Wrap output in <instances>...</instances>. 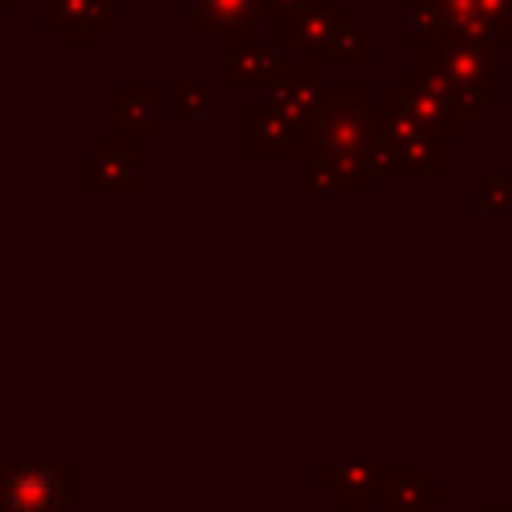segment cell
<instances>
[{
  "mask_svg": "<svg viewBox=\"0 0 512 512\" xmlns=\"http://www.w3.org/2000/svg\"><path fill=\"white\" fill-rule=\"evenodd\" d=\"M428 68H436L468 100H496L500 96V84H496L500 80L496 44H476V40L444 36L436 48H428Z\"/></svg>",
  "mask_w": 512,
  "mask_h": 512,
  "instance_id": "obj_1",
  "label": "cell"
},
{
  "mask_svg": "<svg viewBox=\"0 0 512 512\" xmlns=\"http://www.w3.org/2000/svg\"><path fill=\"white\" fill-rule=\"evenodd\" d=\"M44 28L60 32L68 48H92L100 32L116 28V0H44Z\"/></svg>",
  "mask_w": 512,
  "mask_h": 512,
  "instance_id": "obj_2",
  "label": "cell"
},
{
  "mask_svg": "<svg viewBox=\"0 0 512 512\" xmlns=\"http://www.w3.org/2000/svg\"><path fill=\"white\" fill-rule=\"evenodd\" d=\"M336 12H340L336 0H304L300 8L284 12L280 24H276L280 48H296L300 64H312L316 48L324 44V36H328L332 24H336Z\"/></svg>",
  "mask_w": 512,
  "mask_h": 512,
  "instance_id": "obj_3",
  "label": "cell"
},
{
  "mask_svg": "<svg viewBox=\"0 0 512 512\" xmlns=\"http://www.w3.org/2000/svg\"><path fill=\"white\" fill-rule=\"evenodd\" d=\"M368 60H372V36L356 24L352 12L340 8L332 32L324 36V44H320L316 56H312V68H316V64H344V68H356V64H368Z\"/></svg>",
  "mask_w": 512,
  "mask_h": 512,
  "instance_id": "obj_4",
  "label": "cell"
},
{
  "mask_svg": "<svg viewBox=\"0 0 512 512\" xmlns=\"http://www.w3.org/2000/svg\"><path fill=\"white\" fill-rule=\"evenodd\" d=\"M260 16V0H192V12H188V24L196 32L204 28H232V24H252Z\"/></svg>",
  "mask_w": 512,
  "mask_h": 512,
  "instance_id": "obj_5",
  "label": "cell"
},
{
  "mask_svg": "<svg viewBox=\"0 0 512 512\" xmlns=\"http://www.w3.org/2000/svg\"><path fill=\"white\" fill-rule=\"evenodd\" d=\"M408 4V16H404V36L412 48H436L444 36H448V24H444V12L436 0H404Z\"/></svg>",
  "mask_w": 512,
  "mask_h": 512,
  "instance_id": "obj_6",
  "label": "cell"
},
{
  "mask_svg": "<svg viewBox=\"0 0 512 512\" xmlns=\"http://www.w3.org/2000/svg\"><path fill=\"white\" fill-rule=\"evenodd\" d=\"M268 92L280 108L288 112H304L312 104V92H316V80H312V64H292V68H280L272 80H268Z\"/></svg>",
  "mask_w": 512,
  "mask_h": 512,
  "instance_id": "obj_7",
  "label": "cell"
},
{
  "mask_svg": "<svg viewBox=\"0 0 512 512\" xmlns=\"http://www.w3.org/2000/svg\"><path fill=\"white\" fill-rule=\"evenodd\" d=\"M280 72V56L276 48H252V52H236L228 64V84H268Z\"/></svg>",
  "mask_w": 512,
  "mask_h": 512,
  "instance_id": "obj_8",
  "label": "cell"
},
{
  "mask_svg": "<svg viewBox=\"0 0 512 512\" xmlns=\"http://www.w3.org/2000/svg\"><path fill=\"white\" fill-rule=\"evenodd\" d=\"M120 100V120L124 124H140L148 132V108H152V88H140V84H128L116 92Z\"/></svg>",
  "mask_w": 512,
  "mask_h": 512,
  "instance_id": "obj_9",
  "label": "cell"
},
{
  "mask_svg": "<svg viewBox=\"0 0 512 512\" xmlns=\"http://www.w3.org/2000/svg\"><path fill=\"white\" fill-rule=\"evenodd\" d=\"M204 104H208V96L200 84H176L172 88V116L176 120H196L204 112Z\"/></svg>",
  "mask_w": 512,
  "mask_h": 512,
  "instance_id": "obj_10",
  "label": "cell"
},
{
  "mask_svg": "<svg viewBox=\"0 0 512 512\" xmlns=\"http://www.w3.org/2000/svg\"><path fill=\"white\" fill-rule=\"evenodd\" d=\"M228 48H232V56H236V52L264 48V32H260V24H256V20H252V24H232V28H228Z\"/></svg>",
  "mask_w": 512,
  "mask_h": 512,
  "instance_id": "obj_11",
  "label": "cell"
},
{
  "mask_svg": "<svg viewBox=\"0 0 512 512\" xmlns=\"http://www.w3.org/2000/svg\"><path fill=\"white\" fill-rule=\"evenodd\" d=\"M4 8H8V0H0V12H4Z\"/></svg>",
  "mask_w": 512,
  "mask_h": 512,
  "instance_id": "obj_12",
  "label": "cell"
}]
</instances>
